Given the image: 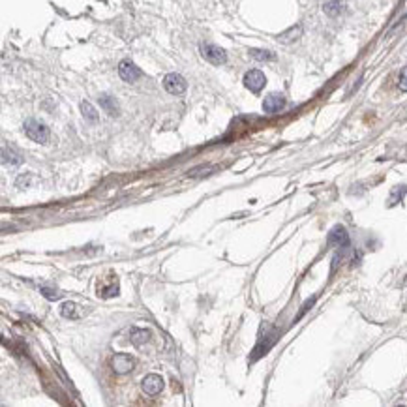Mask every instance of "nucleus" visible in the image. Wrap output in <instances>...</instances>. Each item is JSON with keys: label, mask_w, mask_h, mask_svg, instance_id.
Listing matches in <instances>:
<instances>
[{"label": "nucleus", "mask_w": 407, "mask_h": 407, "mask_svg": "<svg viewBox=\"0 0 407 407\" xmlns=\"http://www.w3.org/2000/svg\"><path fill=\"white\" fill-rule=\"evenodd\" d=\"M23 130L27 137L32 139L34 143H40V145H45L47 141H49V128H47L45 124L38 122L34 118H29V120H24L23 124Z\"/></svg>", "instance_id": "f257e3e1"}, {"label": "nucleus", "mask_w": 407, "mask_h": 407, "mask_svg": "<svg viewBox=\"0 0 407 407\" xmlns=\"http://www.w3.org/2000/svg\"><path fill=\"white\" fill-rule=\"evenodd\" d=\"M201 57L210 62V64L214 66H220V64H225L227 60V53L221 49V47L214 45V43H203L201 45Z\"/></svg>", "instance_id": "f03ea898"}, {"label": "nucleus", "mask_w": 407, "mask_h": 407, "mask_svg": "<svg viewBox=\"0 0 407 407\" xmlns=\"http://www.w3.org/2000/svg\"><path fill=\"white\" fill-rule=\"evenodd\" d=\"M186 79L179 73H167V75L163 77V88L167 90L169 94H173V96H181V94L186 92Z\"/></svg>", "instance_id": "7ed1b4c3"}, {"label": "nucleus", "mask_w": 407, "mask_h": 407, "mask_svg": "<svg viewBox=\"0 0 407 407\" xmlns=\"http://www.w3.org/2000/svg\"><path fill=\"white\" fill-rule=\"evenodd\" d=\"M265 83H267V77L263 73L261 70H250L246 71L244 75V87L251 92H261L263 87H265Z\"/></svg>", "instance_id": "20e7f679"}, {"label": "nucleus", "mask_w": 407, "mask_h": 407, "mask_svg": "<svg viewBox=\"0 0 407 407\" xmlns=\"http://www.w3.org/2000/svg\"><path fill=\"white\" fill-rule=\"evenodd\" d=\"M111 366H113V372L122 375V373H128L134 370V359L126 353H118L111 359Z\"/></svg>", "instance_id": "39448f33"}, {"label": "nucleus", "mask_w": 407, "mask_h": 407, "mask_svg": "<svg viewBox=\"0 0 407 407\" xmlns=\"http://www.w3.org/2000/svg\"><path fill=\"white\" fill-rule=\"evenodd\" d=\"M141 389H143V392L148 396L160 394L163 389V379L160 377L158 373H148V375L141 381Z\"/></svg>", "instance_id": "423d86ee"}, {"label": "nucleus", "mask_w": 407, "mask_h": 407, "mask_svg": "<svg viewBox=\"0 0 407 407\" xmlns=\"http://www.w3.org/2000/svg\"><path fill=\"white\" fill-rule=\"evenodd\" d=\"M118 75L122 77V81H126V83H135L143 73H141V70L132 62V60H122V62L118 64Z\"/></svg>", "instance_id": "0eeeda50"}, {"label": "nucleus", "mask_w": 407, "mask_h": 407, "mask_svg": "<svg viewBox=\"0 0 407 407\" xmlns=\"http://www.w3.org/2000/svg\"><path fill=\"white\" fill-rule=\"evenodd\" d=\"M285 107V98L282 94L274 92V94H268L265 101H263V111L268 113V115H274V113H278Z\"/></svg>", "instance_id": "6e6552de"}, {"label": "nucleus", "mask_w": 407, "mask_h": 407, "mask_svg": "<svg viewBox=\"0 0 407 407\" xmlns=\"http://www.w3.org/2000/svg\"><path fill=\"white\" fill-rule=\"evenodd\" d=\"M328 244L338 246V248H347L349 246V233L345 231V227L336 225L328 233Z\"/></svg>", "instance_id": "1a4fd4ad"}, {"label": "nucleus", "mask_w": 407, "mask_h": 407, "mask_svg": "<svg viewBox=\"0 0 407 407\" xmlns=\"http://www.w3.org/2000/svg\"><path fill=\"white\" fill-rule=\"evenodd\" d=\"M99 105L104 107V111L107 115H111V116L118 115V104H116V99L113 98V96H109V94H101V96H99Z\"/></svg>", "instance_id": "9d476101"}, {"label": "nucleus", "mask_w": 407, "mask_h": 407, "mask_svg": "<svg viewBox=\"0 0 407 407\" xmlns=\"http://www.w3.org/2000/svg\"><path fill=\"white\" fill-rule=\"evenodd\" d=\"M60 314H62V317H66V319H79L83 315V310L79 308L75 302H64L62 304V308H60Z\"/></svg>", "instance_id": "9b49d317"}, {"label": "nucleus", "mask_w": 407, "mask_h": 407, "mask_svg": "<svg viewBox=\"0 0 407 407\" xmlns=\"http://www.w3.org/2000/svg\"><path fill=\"white\" fill-rule=\"evenodd\" d=\"M150 330H145V328H132V332H130V340H132V343L134 345H143L145 342H148L150 340Z\"/></svg>", "instance_id": "f8f14e48"}, {"label": "nucleus", "mask_w": 407, "mask_h": 407, "mask_svg": "<svg viewBox=\"0 0 407 407\" xmlns=\"http://www.w3.org/2000/svg\"><path fill=\"white\" fill-rule=\"evenodd\" d=\"M323 12L330 17H338L343 12V2L342 0H326L323 4Z\"/></svg>", "instance_id": "ddd939ff"}, {"label": "nucleus", "mask_w": 407, "mask_h": 407, "mask_svg": "<svg viewBox=\"0 0 407 407\" xmlns=\"http://www.w3.org/2000/svg\"><path fill=\"white\" fill-rule=\"evenodd\" d=\"M81 111H83V116L87 118L90 124H96L98 122V111L94 109L92 105L88 104V101H83L81 104Z\"/></svg>", "instance_id": "4468645a"}, {"label": "nucleus", "mask_w": 407, "mask_h": 407, "mask_svg": "<svg viewBox=\"0 0 407 407\" xmlns=\"http://www.w3.org/2000/svg\"><path fill=\"white\" fill-rule=\"evenodd\" d=\"M300 32H302V29L300 27H293V29H289L287 32H284L282 36H278V40L282 41V43H291V41H295L300 36Z\"/></svg>", "instance_id": "2eb2a0df"}, {"label": "nucleus", "mask_w": 407, "mask_h": 407, "mask_svg": "<svg viewBox=\"0 0 407 407\" xmlns=\"http://www.w3.org/2000/svg\"><path fill=\"white\" fill-rule=\"evenodd\" d=\"M21 162H23V160H21L17 154H13L12 150H10V154H8V148H2V163H4V165L10 163V165L13 167V165H19Z\"/></svg>", "instance_id": "dca6fc26"}, {"label": "nucleus", "mask_w": 407, "mask_h": 407, "mask_svg": "<svg viewBox=\"0 0 407 407\" xmlns=\"http://www.w3.org/2000/svg\"><path fill=\"white\" fill-rule=\"evenodd\" d=\"M250 55L256 60H261V62H265V60H274V55L270 51H261V49H251Z\"/></svg>", "instance_id": "f3484780"}, {"label": "nucleus", "mask_w": 407, "mask_h": 407, "mask_svg": "<svg viewBox=\"0 0 407 407\" xmlns=\"http://www.w3.org/2000/svg\"><path fill=\"white\" fill-rule=\"evenodd\" d=\"M405 192H407V186H398V188H396L394 192H392V195H390V199H389V205H390V207L398 203V201H400V199L403 197V195H405Z\"/></svg>", "instance_id": "a211bd4d"}, {"label": "nucleus", "mask_w": 407, "mask_h": 407, "mask_svg": "<svg viewBox=\"0 0 407 407\" xmlns=\"http://www.w3.org/2000/svg\"><path fill=\"white\" fill-rule=\"evenodd\" d=\"M398 88L401 92H407V66L400 71V77H398Z\"/></svg>", "instance_id": "6ab92c4d"}, {"label": "nucleus", "mask_w": 407, "mask_h": 407, "mask_svg": "<svg viewBox=\"0 0 407 407\" xmlns=\"http://www.w3.org/2000/svg\"><path fill=\"white\" fill-rule=\"evenodd\" d=\"M40 291H41V295H43L45 298H49V300H58V298H60V293L49 289V287H41Z\"/></svg>", "instance_id": "aec40b11"}, {"label": "nucleus", "mask_w": 407, "mask_h": 407, "mask_svg": "<svg viewBox=\"0 0 407 407\" xmlns=\"http://www.w3.org/2000/svg\"><path fill=\"white\" fill-rule=\"evenodd\" d=\"M113 295H118V287H116V285H113V287H107V289H104V297H105V298L113 297Z\"/></svg>", "instance_id": "412c9836"}]
</instances>
